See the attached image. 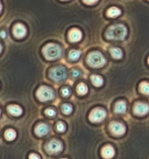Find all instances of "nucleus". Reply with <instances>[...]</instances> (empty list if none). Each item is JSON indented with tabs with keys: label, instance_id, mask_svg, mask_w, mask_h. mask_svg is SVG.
<instances>
[{
	"label": "nucleus",
	"instance_id": "nucleus-34",
	"mask_svg": "<svg viewBox=\"0 0 149 159\" xmlns=\"http://www.w3.org/2000/svg\"><path fill=\"white\" fill-rule=\"evenodd\" d=\"M148 64H149V58H148Z\"/></svg>",
	"mask_w": 149,
	"mask_h": 159
},
{
	"label": "nucleus",
	"instance_id": "nucleus-17",
	"mask_svg": "<svg viewBox=\"0 0 149 159\" xmlns=\"http://www.w3.org/2000/svg\"><path fill=\"white\" fill-rule=\"evenodd\" d=\"M91 80L92 82H93V85L96 87L101 86L103 83V80H102V77L99 75H92L91 76Z\"/></svg>",
	"mask_w": 149,
	"mask_h": 159
},
{
	"label": "nucleus",
	"instance_id": "nucleus-18",
	"mask_svg": "<svg viewBox=\"0 0 149 159\" xmlns=\"http://www.w3.org/2000/svg\"><path fill=\"white\" fill-rule=\"evenodd\" d=\"M110 53L112 56L116 59H120L123 57V52L120 48H113L110 49Z\"/></svg>",
	"mask_w": 149,
	"mask_h": 159
},
{
	"label": "nucleus",
	"instance_id": "nucleus-7",
	"mask_svg": "<svg viewBox=\"0 0 149 159\" xmlns=\"http://www.w3.org/2000/svg\"><path fill=\"white\" fill-rule=\"evenodd\" d=\"M110 128L112 133L116 136H121V135L124 134V133L126 132L125 126L120 123L113 122L112 124H110Z\"/></svg>",
	"mask_w": 149,
	"mask_h": 159
},
{
	"label": "nucleus",
	"instance_id": "nucleus-10",
	"mask_svg": "<svg viewBox=\"0 0 149 159\" xmlns=\"http://www.w3.org/2000/svg\"><path fill=\"white\" fill-rule=\"evenodd\" d=\"M13 34L17 38H23L26 34V29L21 23H17L13 27Z\"/></svg>",
	"mask_w": 149,
	"mask_h": 159
},
{
	"label": "nucleus",
	"instance_id": "nucleus-35",
	"mask_svg": "<svg viewBox=\"0 0 149 159\" xmlns=\"http://www.w3.org/2000/svg\"><path fill=\"white\" fill-rule=\"evenodd\" d=\"M62 159H66V158H62Z\"/></svg>",
	"mask_w": 149,
	"mask_h": 159
},
{
	"label": "nucleus",
	"instance_id": "nucleus-25",
	"mask_svg": "<svg viewBox=\"0 0 149 159\" xmlns=\"http://www.w3.org/2000/svg\"><path fill=\"white\" fill-rule=\"evenodd\" d=\"M71 94V89L68 88H64L62 89V95L64 96H68Z\"/></svg>",
	"mask_w": 149,
	"mask_h": 159
},
{
	"label": "nucleus",
	"instance_id": "nucleus-9",
	"mask_svg": "<svg viewBox=\"0 0 149 159\" xmlns=\"http://www.w3.org/2000/svg\"><path fill=\"white\" fill-rule=\"evenodd\" d=\"M62 144L57 140H53L47 145V150L51 153H57L62 150Z\"/></svg>",
	"mask_w": 149,
	"mask_h": 159
},
{
	"label": "nucleus",
	"instance_id": "nucleus-24",
	"mask_svg": "<svg viewBox=\"0 0 149 159\" xmlns=\"http://www.w3.org/2000/svg\"><path fill=\"white\" fill-rule=\"evenodd\" d=\"M66 129V127H65V124L64 123L59 122L58 124H57V130L60 132H64Z\"/></svg>",
	"mask_w": 149,
	"mask_h": 159
},
{
	"label": "nucleus",
	"instance_id": "nucleus-13",
	"mask_svg": "<svg viewBox=\"0 0 149 159\" xmlns=\"http://www.w3.org/2000/svg\"><path fill=\"white\" fill-rule=\"evenodd\" d=\"M49 130V127L46 124H40L37 127H36L35 133L37 134L38 136H44L48 133Z\"/></svg>",
	"mask_w": 149,
	"mask_h": 159
},
{
	"label": "nucleus",
	"instance_id": "nucleus-19",
	"mask_svg": "<svg viewBox=\"0 0 149 159\" xmlns=\"http://www.w3.org/2000/svg\"><path fill=\"white\" fill-rule=\"evenodd\" d=\"M16 137V133L12 129H9L5 133V138L7 141H13Z\"/></svg>",
	"mask_w": 149,
	"mask_h": 159
},
{
	"label": "nucleus",
	"instance_id": "nucleus-11",
	"mask_svg": "<svg viewBox=\"0 0 149 159\" xmlns=\"http://www.w3.org/2000/svg\"><path fill=\"white\" fill-rule=\"evenodd\" d=\"M82 34L79 30L78 29H72L70 30L69 34H68V37L69 40L71 42H78L82 39Z\"/></svg>",
	"mask_w": 149,
	"mask_h": 159
},
{
	"label": "nucleus",
	"instance_id": "nucleus-6",
	"mask_svg": "<svg viewBox=\"0 0 149 159\" xmlns=\"http://www.w3.org/2000/svg\"><path fill=\"white\" fill-rule=\"evenodd\" d=\"M106 116V113L103 109L96 108L92 110V112L90 113L89 120L92 122L98 123L103 120Z\"/></svg>",
	"mask_w": 149,
	"mask_h": 159
},
{
	"label": "nucleus",
	"instance_id": "nucleus-5",
	"mask_svg": "<svg viewBox=\"0 0 149 159\" xmlns=\"http://www.w3.org/2000/svg\"><path fill=\"white\" fill-rule=\"evenodd\" d=\"M37 98L42 102L49 101L54 98V92L51 89L47 86H41L37 93Z\"/></svg>",
	"mask_w": 149,
	"mask_h": 159
},
{
	"label": "nucleus",
	"instance_id": "nucleus-31",
	"mask_svg": "<svg viewBox=\"0 0 149 159\" xmlns=\"http://www.w3.org/2000/svg\"><path fill=\"white\" fill-rule=\"evenodd\" d=\"M2 6L1 2H0V12H1V11H2Z\"/></svg>",
	"mask_w": 149,
	"mask_h": 159
},
{
	"label": "nucleus",
	"instance_id": "nucleus-12",
	"mask_svg": "<svg viewBox=\"0 0 149 159\" xmlns=\"http://www.w3.org/2000/svg\"><path fill=\"white\" fill-rule=\"evenodd\" d=\"M115 155V151L112 146L107 145L102 149V155L104 158L110 159Z\"/></svg>",
	"mask_w": 149,
	"mask_h": 159
},
{
	"label": "nucleus",
	"instance_id": "nucleus-32",
	"mask_svg": "<svg viewBox=\"0 0 149 159\" xmlns=\"http://www.w3.org/2000/svg\"><path fill=\"white\" fill-rule=\"evenodd\" d=\"M2 45L0 44V53L2 52Z\"/></svg>",
	"mask_w": 149,
	"mask_h": 159
},
{
	"label": "nucleus",
	"instance_id": "nucleus-36",
	"mask_svg": "<svg viewBox=\"0 0 149 159\" xmlns=\"http://www.w3.org/2000/svg\"><path fill=\"white\" fill-rule=\"evenodd\" d=\"M0 112H1V111H0Z\"/></svg>",
	"mask_w": 149,
	"mask_h": 159
},
{
	"label": "nucleus",
	"instance_id": "nucleus-3",
	"mask_svg": "<svg viewBox=\"0 0 149 159\" xmlns=\"http://www.w3.org/2000/svg\"><path fill=\"white\" fill-rule=\"evenodd\" d=\"M87 62L90 66L93 68H101L106 64V59L101 53L95 51L88 56Z\"/></svg>",
	"mask_w": 149,
	"mask_h": 159
},
{
	"label": "nucleus",
	"instance_id": "nucleus-21",
	"mask_svg": "<svg viewBox=\"0 0 149 159\" xmlns=\"http://www.w3.org/2000/svg\"><path fill=\"white\" fill-rule=\"evenodd\" d=\"M140 90L145 95H149V83L144 82L140 85Z\"/></svg>",
	"mask_w": 149,
	"mask_h": 159
},
{
	"label": "nucleus",
	"instance_id": "nucleus-15",
	"mask_svg": "<svg viewBox=\"0 0 149 159\" xmlns=\"http://www.w3.org/2000/svg\"><path fill=\"white\" fill-rule=\"evenodd\" d=\"M127 110V104L124 101H120L115 106V112L116 113H124Z\"/></svg>",
	"mask_w": 149,
	"mask_h": 159
},
{
	"label": "nucleus",
	"instance_id": "nucleus-20",
	"mask_svg": "<svg viewBox=\"0 0 149 159\" xmlns=\"http://www.w3.org/2000/svg\"><path fill=\"white\" fill-rule=\"evenodd\" d=\"M77 92L79 95H85L88 93V87L84 83H81L78 85Z\"/></svg>",
	"mask_w": 149,
	"mask_h": 159
},
{
	"label": "nucleus",
	"instance_id": "nucleus-28",
	"mask_svg": "<svg viewBox=\"0 0 149 159\" xmlns=\"http://www.w3.org/2000/svg\"><path fill=\"white\" fill-rule=\"evenodd\" d=\"M29 159H40V158L38 155H36V154H31V155H29Z\"/></svg>",
	"mask_w": 149,
	"mask_h": 159
},
{
	"label": "nucleus",
	"instance_id": "nucleus-33",
	"mask_svg": "<svg viewBox=\"0 0 149 159\" xmlns=\"http://www.w3.org/2000/svg\"><path fill=\"white\" fill-rule=\"evenodd\" d=\"M62 1H67V0H62Z\"/></svg>",
	"mask_w": 149,
	"mask_h": 159
},
{
	"label": "nucleus",
	"instance_id": "nucleus-8",
	"mask_svg": "<svg viewBox=\"0 0 149 159\" xmlns=\"http://www.w3.org/2000/svg\"><path fill=\"white\" fill-rule=\"evenodd\" d=\"M133 112L138 116H144L149 112V106L144 102H138L133 107Z\"/></svg>",
	"mask_w": 149,
	"mask_h": 159
},
{
	"label": "nucleus",
	"instance_id": "nucleus-16",
	"mask_svg": "<svg viewBox=\"0 0 149 159\" xmlns=\"http://www.w3.org/2000/svg\"><path fill=\"white\" fill-rule=\"evenodd\" d=\"M121 14L120 9H118L116 7H111L107 10V16L109 17H112V18H114V17L118 16Z\"/></svg>",
	"mask_w": 149,
	"mask_h": 159
},
{
	"label": "nucleus",
	"instance_id": "nucleus-30",
	"mask_svg": "<svg viewBox=\"0 0 149 159\" xmlns=\"http://www.w3.org/2000/svg\"><path fill=\"white\" fill-rule=\"evenodd\" d=\"M0 36H1L2 37H3V38H4V37L6 36V33H5V31H2V32L0 33Z\"/></svg>",
	"mask_w": 149,
	"mask_h": 159
},
{
	"label": "nucleus",
	"instance_id": "nucleus-4",
	"mask_svg": "<svg viewBox=\"0 0 149 159\" xmlns=\"http://www.w3.org/2000/svg\"><path fill=\"white\" fill-rule=\"evenodd\" d=\"M66 70L64 67H54L50 70L49 75L54 82H61L66 78Z\"/></svg>",
	"mask_w": 149,
	"mask_h": 159
},
{
	"label": "nucleus",
	"instance_id": "nucleus-29",
	"mask_svg": "<svg viewBox=\"0 0 149 159\" xmlns=\"http://www.w3.org/2000/svg\"><path fill=\"white\" fill-rule=\"evenodd\" d=\"M72 75L74 76V77H77V76L79 75V73L78 71H72Z\"/></svg>",
	"mask_w": 149,
	"mask_h": 159
},
{
	"label": "nucleus",
	"instance_id": "nucleus-27",
	"mask_svg": "<svg viewBox=\"0 0 149 159\" xmlns=\"http://www.w3.org/2000/svg\"><path fill=\"white\" fill-rule=\"evenodd\" d=\"M98 1H99V0H83L84 2H85V4H88V5L95 4V3L97 2Z\"/></svg>",
	"mask_w": 149,
	"mask_h": 159
},
{
	"label": "nucleus",
	"instance_id": "nucleus-1",
	"mask_svg": "<svg viewBox=\"0 0 149 159\" xmlns=\"http://www.w3.org/2000/svg\"><path fill=\"white\" fill-rule=\"evenodd\" d=\"M127 34V30L123 24H116L110 26L106 31L107 38L109 40H124Z\"/></svg>",
	"mask_w": 149,
	"mask_h": 159
},
{
	"label": "nucleus",
	"instance_id": "nucleus-2",
	"mask_svg": "<svg viewBox=\"0 0 149 159\" xmlns=\"http://www.w3.org/2000/svg\"><path fill=\"white\" fill-rule=\"evenodd\" d=\"M43 53L45 57L48 60H55L61 57V49L58 45L54 43H48L43 48Z\"/></svg>",
	"mask_w": 149,
	"mask_h": 159
},
{
	"label": "nucleus",
	"instance_id": "nucleus-22",
	"mask_svg": "<svg viewBox=\"0 0 149 159\" xmlns=\"http://www.w3.org/2000/svg\"><path fill=\"white\" fill-rule=\"evenodd\" d=\"M80 54H81V52L79 51H77V50H72V51H70L69 57L71 60L76 61L79 58Z\"/></svg>",
	"mask_w": 149,
	"mask_h": 159
},
{
	"label": "nucleus",
	"instance_id": "nucleus-14",
	"mask_svg": "<svg viewBox=\"0 0 149 159\" xmlns=\"http://www.w3.org/2000/svg\"><path fill=\"white\" fill-rule=\"evenodd\" d=\"M8 111L10 113L11 115H13V116H18L23 113V110L20 107L17 105H10L8 107Z\"/></svg>",
	"mask_w": 149,
	"mask_h": 159
},
{
	"label": "nucleus",
	"instance_id": "nucleus-23",
	"mask_svg": "<svg viewBox=\"0 0 149 159\" xmlns=\"http://www.w3.org/2000/svg\"><path fill=\"white\" fill-rule=\"evenodd\" d=\"M73 109H72V107H71V105H70V104H64L63 106H62V111H63V113H65V114H70V113L72 112Z\"/></svg>",
	"mask_w": 149,
	"mask_h": 159
},
{
	"label": "nucleus",
	"instance_id": "nucleus-26",
	"mask_svg": "<svg viewBox=\"0 0 149 159\" xmlns=\"http://www.w3.org/2000/svg\"><path fill=\"white\" fill-rule=\"evenodd\" d=\"M45 113L49 116H54L56 114L55 111L54 110H52V109H47V110H46Z\"/></svg>",
	"mask_w": 149,
	"mask_h": 159
}]
</instances>
